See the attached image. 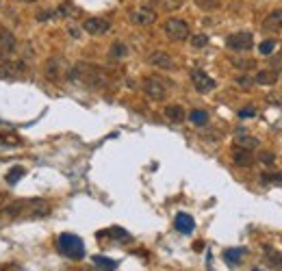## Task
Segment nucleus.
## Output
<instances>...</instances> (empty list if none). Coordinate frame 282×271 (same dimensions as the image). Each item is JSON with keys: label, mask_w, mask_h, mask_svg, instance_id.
I'll return each instance as SVG.
<instances>
[{"label": "nucleus", "mask_w": 282, "mask_h": 271, "mask_svg": "<svg viewBox=\"0 0 282 271\" xmlns=\"http://www.w3.org/2000/svg\"><path fill=\"white\" fill-rule=\"evenodd\" d=\"M68 78L70 83H85L89 87H104L109 83V76L92 63H76L68 72Z\"/></svg>", "instance_id": "nucleus-1"}, {"label": "nucleus", "mask_w": 282, "mask_h": 271, "mask_svg": "<svg viewBox=\"0 0 282 271\" xmlns=\"http://www.w3.org/2000/svg\"><path fill=\"white\" fill-rule=\"evenodd\" d=\"M57 250L61 252L63 256L72 258V261H81L83 256H85V245H83V241L76 237V234H61L57 241Z\"/></svg>", "instance_id": "nucleus-2"}, {"label": "nucleus", "mask_w": 282, "mask_h": 271, "mask_svg": "<svg viewBox=\"0 0 282 271\" xmlns=\"http://www.w3.org/2000/svg\"><path fill=\"white\" fill-rule=\"evenodd\" d=\"M163 31L167 35V39H172V41H185L189 37V24L181 20V17H170L165 24H163Z\"/></svg>", "instance_id": "nucleus-3"}, {"label": "nucleus", "mask_w": 282, "mask_h": 271, "mask_svg": "<svg viewBox=\"0 0 282 271\" xmlns=\"http://www.w3.org/2000/svg\"><path fill=\"white\" fill-rule=\"evenodd\" d=\"M226 46L235 52H248L250 48L254 46V35L250 31H239V33L230 35V37L226 39Z\"/></svg>", "instance_id": "nucleus-4"}, {"label": "nucleus", "mask_w": 282, "mask_h": 271, "mask_svg": "<svg viewBox=\"0 0 282 271\" xmlns=\"http://www.w3.org/2000/svg\"><path fill=\"white\" fill-rule=\"evenodd\" d=\"M24 72H26V63L24 61H2L0 63V78H2V81L20 78Z\"/></svg>", "instance_id": "nucleus-5"}, {"label": "nucleus", "mask_w": 282, "mask_h": 271, "mask_svg": "<svg viewBox=\"0 0 282 271\" xmlns=\"http://www.w3.org/2000/svg\"><path fill=\"white\" fill-rule=\"evenodd\" d=\"M143 93H146L150 100H165L167 89L163 85V81H159V78H146V81H143Z\"/></svg>", "instance_id": "nucleus-6"}, {"label": "nucleus", "mask_w": 282, "mask_h": 271, "mask_svg": "<svg viewBox=\"0 0 282 271\" xmlns=\"http://www.w3.org/2000/svg\"><path fill=\"white\" fill-rule=\"evenodd\" d=\"M191 81H193V87H195L197 93H208V91H213L215 89V85H217V83H215L208 74H204L202 70L191 72Z\"/></svg>", "instance_id": "nucleus-7"}, {"label": "nucleus", "mask_w": 282, "mask_h": 271, "mask_svg": "<svg viewBox=\"0 0 282 271\" xmlns=\"http://www.w3.org/2000/svg\"><path fill=\"white\" fill-rule=\"evenodd\" d=\"M83 31L89 35H104L111 31V22L104 20V17H87L83 22Z\"/></svg>", "instance_id": "nucleus-8"}, {"label": "nucleus", "mask_w": 282, "mask_h": 271, "mask_svg": "<svg viewBox=\"0 0 282 271\" xmlns=\"http://www.w3.org/2000/svg\"><path fill=\"white\" fill-rule=\"evenodd\" d=\"M15 52V37L7 28H0V59H7Z\"/></svg>", "instance_id": "nucleus-9"}, {"label": "nucleus", "mask_w": 282, "mask_h": 271, "mask_svg": "<svg viewBox=\"0 0 282 271\" xmlns=\"http://www.w3.org/2000/svg\"><path fill=\"white\" fill-rule=\"evenodd\" d=\"M148 63L154 65V68H159V70H174V68H176L174 59H172L167 52H161V50L150 54V57H148Z\"/></svg>", "instance_id": "nucleus-10"}, {"label": "nucleus", "mask_w": 282, "mask_h": 271, "mask_svg": "<svg viewBox=\"0 0 282 271\" xmlns=\"http://www.w3.org/2000/svg\"><path fill=\"white\" fill-rule=\"evenodd\" d=\"M61 72H63V59H59V57L48 59L46 65H44V74H46V78H50V81H59Z\"/></svg>", "instance_id": "nucleus-11"}, {"label": "nucleus", "mask_w": 282, "mask_h": 271, "mask_svg": "<svg viewBox=\"0 0 282 271\" xmlns=\"http://www.w3.org/2000/svg\"><path fill=\"white\" fill-rule=\"evenodd\" d=\"M174 226H176V230L181 234H191L195 228V221H193V217L187 213H178L176 219H174Z\"/></svg>", "instance_id": "nucleus-12"}, {"label": "nucleus", "mask_w": 282, "mask_h": 271, "mask_svg": "<svg viewBox=\"0 0 282 271\" xmlns=\"http://www.w3.org/2000/svg\"><path fill=\"white\" fill-rule=\"evenodd\" d=\"M130 20L139 26H150V24L157 22V13L152 9H139V11H133L130 13Z\"/></svg>", "instance_id": "nucleus-13"}, {"label": "nucleus", "mask_w": 282, "mask_h": 271, "mask_svg": "<svg viewBox=\"0 0 282 271\" xmlns=\"http://www.w3.org/2000/svg\"><path fill=\"white\" fill-rule=\"evenodd\" d=\"M280 28H282V9H276L263 20V31L272 33V31H280Z\"/></svg>", "instance_id": "nucleus-14"}, {"label": "nucleus", "mask_w": 282, "mask_h": 271, "mask_svg": "<svg viewBox=\"0 0 282 271\" xmlns=\"http://www.w3.org/2000/svg\"><path fill=\"white\" fill-rule=\"evenodd\" d=\"M235 146L241 148V150H248V152H250V150L259 148V139H256V137H252V135H245V132H237Z\"/></svg>", "instance_id": "nucleus-15"}, {"label": "nucleus", "mask_w": 282, "mask_h": 271, "mask_svg": "<svg viewBox=\"0 0 282 271\" xmlns=\"http://www.w3.org/2000/svg\"><path fill=\"white\" fill-rule=\"evenodd\" d=\"M254 83H259V85H276L278 83V72H274V70H261V72H256V76H254Z\"/></svg>", "instance_id": "nucleus-16"}, {"label": "nucleus", "mask_w": 282, "mask_h": 271, "mask_svg": "<svg viewBox=\"0 0 282 271\" xmlns=\"http://www.w3.org/2000/svg\"><path fill=\"white\" fill-rule=\"evenodd\" d=\"M165 117L170 119V122H174V124H181L187 115H185V108H183V106L170 104V106H165Z\"/></svg>", "instance_id": "nucleus-17"}, {"label": "nucleus", "mask_w": 282, "mask_h": 271, "mask_svg": "<svg viewBox=\"0 0 282 271\" xmlns=\"http://www.w3.org/2000/svg\"><path fill=\"white\" fill-rule=\"evenodd\" d=\"M232 159H235V163H237L239 167H250V165H254V156H252V152H248V150H241V148L235 150Z\"/></svg>", "instance_id": "nucleus-18"}, {"label": "nucleus", "mask_w": 282, "mask_h": 271, "mask_svg": "<svg viewBox=\"0 0 282 271\" xmlns=\"http://www.w3.org/2000/svg\"><path fill=\"white\" fill-rule=\"evenodd\" d=\"M243 254H245L243 248H230V250L224 252V261L228 265H239V263L243 261Z\"/></svg>", "instance_id": "nucleus-19"}, {"label": "nucleus", "mask_w": 282, "mask_h": 271, "mask_svg": "<svg viewBox=\"0 0 282 271\" xmlns=\"http://www.w3.org/2000/svg\"><path fill=\"white\" fill-rule=\"evenodd\" d=\"M189 122L195 124V126H204L208 124V113L202 111V108H193V111L189 113Z\"/></svg>", "instance_id": "nucleus-20"}, {"label": "nucleus", "mask_w": 282, "mask_h": 271, "mask_svg": "<svg viewBox=\"0 0 282 271\" xmlns=\"http://www.w3.org/2000/svg\"><path fill=\"white\" fill-rule=\"evenodd\" d=\"M94 265H95V267H100V269H104V271H113V269L117 267L115 261L104 258V256H94Z\"/></svg>", "instance_id": "nucleus-21"}, {"label": "nucleus", "mask_w": 282, "mask_h": 271, "mask_svg": "<svg viewBox=\"0 0 282 271\" xmlns=\"http://www.w3.org/2000/svg\"><path fill=\"white\" fill-rule=\"evenodd\" d=\"M267 252V261H269V265H272L274 269H282V256L278 254V252H274V250H265Z\"/></svg>", "instance_id": "nucleus-22"}, {"label": "nucleus", "mask_w": 282, "mask_h": 271, "mask_svg": "<svg viewBox=\"0 0 282 271\" xmlns=\"http://www.w3.org/2000/svg\"><path fill=\"white\" fill-rule=\"evenodd\" d=\"M22 176H24V167L17 165V167H13V170H11V172L7 174V182H9V184H15Z\"/></svg>", "instance_id": "nucleus-23"}, {"label": "nucleus", "mask_w": 282, "mask_h": 271, "mask_svg": "<svg viewBox=\"0 0 282 271\" xmlns=\"http://www.w3.org/2000/svg\"><path fill=\"white\" fill-rule=\"evenodd\" d=\"M106 234H111V237H115V241H130V234L122 230V228H109Z\"/></svg>", "instance_id": "nucleus-24"}, {"label": "nucleus", "mask_w": 282, "mask_h": 271, "mask_svg": "<svg viewBox=\"0 0 282 271\" xmlns=\"http://www.w3.org/2000/svg\"><path fill=\"white\" fill-rule=\"evenodd\" d=\"M126 54H128V48H126L124 44H113V46H111V57H113V59L126 57Z\"/></svg>", "instance_id": "nucleus-25"}, {"label": "nucleus", "mask_w": 282, "mask_h": 271, "mask_svg": "<svg viewBox=\"0 0 282 271\" xmlns=\"http://www.w3.org/2000/svg\"><path fill=\"white\" fill-rule=\"evenodd\" d=\"M276 50V41L274 39H265V41H263V44L259 46V52L261 54H272Z\"/></svg>", "instance_id": "nucleus-26"}, {"label": "nucleus", "mask_w": 282, "mask_h": 271, "mask_svg": "<svg viewBox=\"0 0 282 271\" xmlns=\"http://www.w3.org/2000/svg\"><path fill=\"white\" fill-rule=\"evenodd\" d=\"M195 4L200 9H204V11H211V9H215L219 4V0H195Z\"/></svg>", "instance_id": "nucleus-27"}, {"label": "nucleus", "mask_w": 282, "mask_h": 271, "mask_svg": "<svg viewBox=\"0 0 282 271\" xmlns=\"http://www.w3.org/2000/svg\"><path fill=\"white\" fill-rule=\"evenodd\" d=\"M206 44H208L206 35H193V37H191V46H193V48H204Z\"/></svg>", "instance_id": "nucleus-28"}, {"label": "nucleus", "mask_w": 282, "mask_h": 271, "mask_svg": "<svg viewBox=\"0 0 282 271\" xmlns=\"http://www.w3.org/2000/svg\"><path fill=\"white\" fill-rule=\"evenodd\" d=\"M259 161L265 163V165H274V163H276V156H274V152H261V154H259Z\"/></svg>", "instance_id": "nucleus-29"}, {"label": "nucleus", "mask_w": 282, "mask_h": 271, "mask_svg": "<svg viewBox=\"0 0 282 271\" xmlns=\"http://www.w3.org/2000/svg\"><path fill=\"white\" fill-rule=\"evenodd\" d=\"M254 115H256V108H252V106H245L239 111V117L241 119H248V117H254Z\"/></svg>", "instance_id": "nucleus-30"}, {"label": "nucleus", "mask_w": 282, "mask_h": 271, "mask_svg": "<svg viewBox=\"0 0 282 271\" xmlns=\"http://www.w3.org/2000/svg\"><path fill=\"white\" fill-rule=\"evenodd\" d=\"M252 83H254V78H248V76H241V78H237V85H239V87H250Z\"/></svg>", "instance_id": "nucleus-31"}, {"label": "nucleus", "mask_w": 282, "mask_h": 271, "mask_svg": "<svg viewBox=\"0 0 282 271\" xmlns=\"http://www.w3.org/2000/svg\"><path fill=\"white\" fill-rule=\"evenodd\" d=\"M52 15H55L52 11H39V13H37V20H39V22H46V20H50Z\"/></svg>", "instance_id": "nucleus-32"}, {"label": "nucleus", "mask_w": 282, "mask_h": 271, "mask_svg": "<svg viewBox=\"0 0 282 271\" xmlns=\"http://www.w3.org/2000/svg\"><path fill=\"white\" fill-rule=\"evenodd\" d=\"M263 182H282L280 174H274V176H263Z\"/></svg>", "instance_id": "nucleus-33"}, {"label": "nucleus", "mask_w": 282, "mask_h": 271, "mask_svg": "<svg viewBox=\"0 0 282 271\" xmlns=\"http://www.w3.org/2000/svg\"><path fill=\"white\" fill-rule=\"evenodd\" d=\"M141 2H143V9H152L154 11V7H157L161 0H141Z\"/></svg>", "instance_id": "nucleus-34"}, {"label": "nucleus", "mask_w": 282, "mask_h": 271, "mask_svg": "<svg viewBox=\"0 0 282 271\" xmlns=\"http://www.w3.org/2000/svg\"><path fill=\"white\" fill-rule=\"evenodd\" d=\"M4 204H7V195H4V193H0V210L4 208Z\"/></svg>", "instance_id": "nucleus-35"}, {"label": "nucleus", "mask_w": 282, "mask_h": 271, "mask_svg": "<svg viewBox=\"0 0 282 271\" xmlns=\"http://www.w3.org/2000/svg\"><path fill=\"white\" fill-rule=\"evenodd\" d=\"M70 35L72 37H79V28H70Z\"/></svg>", "instance_id": "nucleus-36"}, {"label": "nucleus", "mask_w": 282, "mask_h": 271, "mask_svg": "<svg viewBox=\"0 0 282 271\" xmlns=\"http://www.w3.org/2000/svg\"><path fill=\"white\" fill-rule=\"evenodd\" d=\"M20 2H35V0H20Z\"/></svg>", "instance_id": "nucleus-37"}, {"label": "nucleus", "mask_w": 282, "mask_h": 271, "mask_svg": "<svg viewBox=\"0 0 282 271\" xmlns=\"http://www.w3.org/2000/svg\"><path fill=\"white\" fill-rule=\"evenodd\" d=\"M254 271H261V269H254Z\"/></svg>", "instance_id": "nucleus-38"}]
</instances>
